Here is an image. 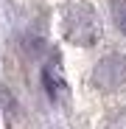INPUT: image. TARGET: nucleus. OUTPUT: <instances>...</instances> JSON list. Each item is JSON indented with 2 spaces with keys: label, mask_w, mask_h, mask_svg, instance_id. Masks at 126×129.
Wrapping results in <instances>:
<instances>
[{
  "label": "nucleus",
  "mask_w": 126,
  "mask_h": 129,
  "mask_svg": "<svg viewBox=\"0 0 126 129\" xmlns=\"http://www.w3.org/2000/svg\"><path fill=\"white\" fill-rule=\"evenodd\" d=\"M109 11H112V20L120 34H126V0H112L109 3Z\"/></svg>",
  "instance_id": "nucleus-3"
},
{
  "label": "nucleus",
  "mask_w": 126,
  "mask_h": 129,
  "mask_svg": "<svg viewBox=\"0 0 126 129\" xmlns=\"http://www.w3.org/2000/svg\"><path fill=\"white\" fill-rule=\"evenodd\" d=\"M42 79H45V90H48V95H51V98H56V95H59V90H62V79H59V73L53 76V70H51V68H45V70H42Z\"/></svg>",
  "instance_id": "nucleus-4"
},
{
  "label": "nucleus",
  "mask_w": 126,
  "mask_h": 129,
  "mask_svg": "<svg viewBox=\"0 0 126 129\" xmlns=\"http://www.w3.org/2000/svg\"><path fill=\"white\" fill-rule=\"evenodd\" d=\"M93 84L104 93H112L120 84H126V56L123 53H107L93 68Z\"/></svg>",
  "instance_id": "nucleus-2"
},
{
  "label": "nucleus",
  "mask_w": 126,
  "mask_h": 129,
  "mask_svg": "<svg viewBox=\"0 0 126 129\" xmlns=\"http://www.w3.org/2000/svg\"><path fill=\"white\" fill-rule=\"evenodd\" d=\"M62 31H65V39L73 42V45L90 48L98 42L101 37V23L93 6L87 3H73L65 9V17H62Z\"/></svg>",
  "instance_id": "nucleus-1"
}]
</instances>
